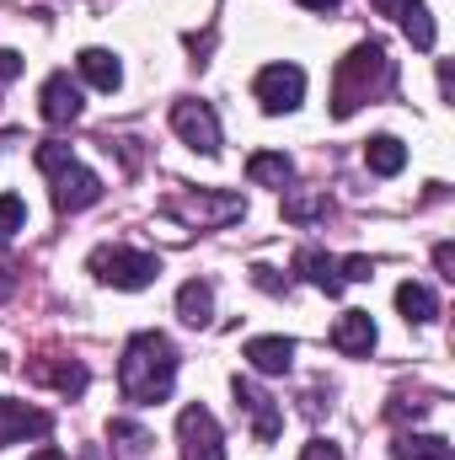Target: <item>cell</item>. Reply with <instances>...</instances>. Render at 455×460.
Here are the masks:
<instances>
[{"label":"cell","mask_w":455,"mask_h":460,"mask_svg":"<svg viewBox=\"0 0 455 460\" xmlns=\"http://www.w3.org/2000/svg\"><path fill=\"white\" fill-rule=\"evenodd\" d=\"M338 273H343V284H364V279H375V262L370 257H343Z\"/></svg>","instance_id":"d4e9b609"},{"label":"cell","mask_w":455,"mask_h":460,"mask_svg":"<svg viewBox=\"0 0 455 460\" xmlns=\"http://www.w3.org/2000/svg\"><path fill=\"white\" fill-rule=\"evenodd\" d=\"M166 215L183 220V226H193V230H210V226L241 220V215H246V199H241V193H210V188H199V193L166 199Z\"/></svg>","instance_id":"277c9868"},{"label":"cell","mask_w":455,"mask_h":460,"mask_svg":"<svg viewBox=\"0 0 455 460\" xmlns=\"http://www.w3.org/2000/svg\"><path fill=\"white\" fill-rule=\"evenodd\" d=\"M177 445H183V460H226V439H220V423L210 407H183L177 412Z\"/></svg>","instance_id":"8992f818"},{"label":"cell","mask_w":455,"mask_h":460,"mask_svg":"<svg viewBox=\"0 0 455 460\" xmlns=\"http://www.w3.org/2000/svg\"><path fill=\"white\" fill-rule=\"evenodd\" d=\"M38 108H43V118H49L54 128H70L76 118L86 113V102H81V86H76L65 70H54V75L43 81V92H38Z\"/></svg>","instance_id":"9c48e42d"},{"label":"cell","mask_w":455,"mask_h":460,"mask_svg":"<svg viewBox=\"0 0 455 460\" xmlns=\"http://www.w3.org/2000/svg\"><path fill=\"white\" fill-rule=\"evenodd\" d=\"M327 215V193H290L284 199V220L306 226V220H322Z\"/></svg>","instance_id":"7402d4cb"},{"label":"cell","mask_w":455,"mask_h":460,"mask_svg":"<svg viewBox=\"0 0 455 460\" xmlns=\"http://www.w3.org/2000/svg\"><path fill=\"white\" fill-rule=\"evenodd\" d=\"M391 460H455V450L440 434H402L391 445Z\"/></svg>","instance_id":"ffe728a7"},{"label":"cell","mask_w":455,"mask_h":460,"mask_svg":"<svg viewBox=\"0 0 455 460\" xmlns=\"http://www.w3.org/2000/svg\"><path fill=\"white\" fill-rule=\"evenodd\" d=\"M49 182H54V209H59V215H81V209H92V204L103 199V177H97V172H86L81 161L54 166V172H49Z\"/></svg>","instance_id":"52a82bcc"},{"label":"cell","mask_w":455,"mask_h":460,"mask_svg":"<svg viewBox=\"0 0 455 460\" xmlns=\"http://www.w3.org/2000/svg\"><path fill=\"white\" fill-rule=\"evenodd\" d=\"M172 128L183 134V145L188 150H199V155H220V118H215V108L210 102H177L172 108Z\"/></svg>","instance_id":"ba28073f"},{"label":"cell","mask_w":455,"mask_h":460,"mask_svg":"<svg viewBox=\"0 0 455 460\" xmlns=\"http://www.w3.org/2000/svg\"><path fill=\"white\" fill-rule=\"evenodd\" d=\"M16 75H22V54H16V49H0V86L16 81Z\"/></svg>","instance_id":"83f0119b"},{"label":"cell","mask_w":455,"mask_h":460,"mask_svg":"<svg viewBox=\"0 0 455 460\" xmlns=\"http://www.w3.org/2000/svg\"><path fill=\"white\" fill-rule=\"evenodd\" d=\"M246 358H252L257 375H290L295 343H290V338H252V343H246Z\"/></svg>","instance_id":"9a60e30c"},{"label":"cell","mask_w":455,"mask_h":460,"mask_svg":"<svg viewBox=\"0 0 455 460\" xmlns=\"http://www.w3.org/2000/svg\"><path fill=\"white\" fill-rule=\"evenodd\" d=\"M177 385V348L166 332H134L123 343V358H118V391L123 402L134 407H156L166 402Z\"/></svg>","instance_id":"6da1fadb"},{"label":"cell","mask_w":455,"mask_h":460,"mask_svg":"<svg viewBox=\"0 0 455 460\" xmlns=\"http://www.w3.org/2000/svg\"><path fill=\"white\" fill-rule=\"evenodd\" d=\"M76 70H81V81L97 86V92H118V86H123V65H118L113 49H81Z\"/></svg>","instance_id":"7c38bea8"},{"label":"cell","mask_w":455,"mask_h":460,"mask_svg":"<svg viewBox=\"0 0 455 460\" xmlns=\"http://www.w3.org/2000/svg\"><path fill=\"white\" fill-rule=\"evenodd\" d=\"M397 22H402V32H407V43H413V49H424V54L434 49V38H440V32H434V16H429V5H424V0H407V5L397 11Z\"/></svg>","instance_id":"44dd1931"},{"label":"cell","mask_w":455,"mask_h":460,"mask_svg":"<svg viewBox=\"0 0 455 460\" xmlns=\"http://www.w3.org/2000/svg\"><path fill=\"white\" fill-rule=\"evenodd\" d=\"M397 311H402L407 327H429V322L440 316V300H434L429 284H413V279H407V284L397 289Z\"/></svg>","instance_id":"2e32d148"},{"label":"cell","mask_w":455,"mask_h":460,"mask_svg":"<svg viewBox=\"0 0 455 460\" xmlns=\"http://www.w3.org/2000/svg\"><path fill=\"white\" fill-rule=\"evenodd\" d=\"M252 284H257V289H268V295H284V289H290V279H279V273H273V268H263V262L252 268Z\"/></svg>","instance_id":"484cf974"},{"label":"cell","mask_w":455,"mask_h":460,"mask_svg":"<svg viewBox=\"0 0 455 460\" xmlns=\"http://www.w3.org/2000/svg\"><path fill=\"white\" fill-rule=\"evenodd\" d=\"M22 434H49V412H32V407H16V402H0V450Z\"/></svg>","instance_id":"ac0fdd59"},{"label":"cell","mask_w":455,"mask_h":460,"mask_svg":"<svg viewBox=\"0 0 455 460\" xmlns=\"http://www.w3.org/2000/svg\"><path fill=\"white\" fill-rule=\"evenodd\" d=\"M22 226H27V204L16 193H0V241H11Z\"/></svg>","instance_id":"cb8c5ba5"},{"label":"cell","mask_w":455,"mask_h":460,"mask_svg":"<svg viewBox=\"0 0 455 460\" xmlns=\"http://www.w3.org/2000/svg\"><path fill=\"white\" fill-rule=\"evenodd\" d=\"M252 97L263 102V113H295L300 102H306V70L300 65H263L257 70V81H252Z\"/></svg>","instance_id":"5b68a950"},{"label":"cell","mask_w":455,"mask_h":460,"mask_svg":"<svg viewBox=\"0 0 455 460\" xmlns=\"http://www.w3.org/2000/svg\"><path fill=\"white\" fill-rule=\"evenodd\" d=\"M391 81H397V70H391V59H386L380 43H359V49H348V59L338 65V81H333V113L353 118L370 97L391 92Z\"/></svg>","instance_id":"7a4b0ae2"},{"label":"cell","mask_w":455,"mask_h":460,"mask_svg":"<svg viewBox=\"0 0 455 460\" xmlns=\"http://www.w3.org/2000/svg\"><path fill=\"white\" fill-rule=\"evenodd\" d=\"M370 5H375V11H380V16H397V11H402V5H407V0H370Z\"/></svg>","instance_id":"f546056e"},{"label":"cell","mask_w":455,"mask_h":460,"mask_svg":"<svg viewBox=\"0 0 455 460\" xmlns=\"http://www.w3.org/2000/svg\"><path fill=\"white\" fill-rule=\"evenodd\" d=\"M177 316H183L188 327H210V322H215V284L188 279V284L177 289Z\"/></svg>","instance_id":"5bb4252c"},{"label":"cell","mask_w":455,"mask_h":460,"mask_svg":"<svg viewBox=\"0 0 455 460\" xmlns=\"http://www.w3.org/2000/svg\"><path fill=\"white\" fill-rule=\"evenodd\" d=\"M333 348L348 353V358H370V348H375V322H370V311H343L338 327H333Z\"/></svg>","instance_id":"8fae6325"},{"label":"cell","mask_w":455,"mask_h":460,"mask_svg":"<svg viewBox=\"0 0 455 460\" xmlns=\"http://www.w3.org/2000/svg\"><path fill=\"white\" fill-rule=\"evenodd\" d=\"M434 268H440L445 279H455V246H451V241H440V246H434Z\"/></svg>","instance_id":"f1b7e54d"},{"label":"cell","mask_w":455,"mask_h":460,"mask_svg":"<svg viewBox=\"0 0 455 460\" xmlns=\"http://www.w3.org/2000/svg\"><path fill=\"white\" fill-rule=\"evenodd\" d=\"M27 460H65V456H59V450H54V445H43V450H38V456H27Z\"/></svg>","instance_id":"1f68e13d"},{"label":"cell","mask_w":455,"mask_h":460,"mask_svg":"<svg viewBox=\"0 0 455 460\" xmlns=\"http://www.w3.org/2000/svg\"><path fill=\"white\" fill-rule=\"evenodd\" d=\"M108 439H113L118 450H129V456H145V450H150V434H145L139 423H123V418L108 423Z\"/></svg>","instance_id":"603a6c76"},{"label":"cell","mask_w":455,"mask_h":460,"mask_svg":"<svg viewBox=\"0 0 455 460\" xmlns=\"http://www.w3.org/2000/svg\"><path fill=\"white\" fill-rule=\"evenodd\" d=\"M364 166H370L375 177H397V172L407 166V145H402L397 134H375V139L364 145Z\"/></svg>","instance_id":"e0dca14e"},{"label":"cell","mask_w":455,"mask_h":460,"mask_svg":"<svg viewBox=\"0 0 455 460\" xmlns=\"http://www.w3.org/2000/svg\"><path fill=\"white\" fill-rule=\"evenodd\" d=\"M86 268L113 284V289H150L161 279V257L156 252H134V246H97L86 257Z\"/></svg>","instance_id":"3957f363"},{"label":"cell","mask_w":455,"mask_h":460,"mask_svg":"<svg viewBox=\"0 0 455 460\" xmlns=\"http://www.w3.org/2000/svg\"><path fill=\"white\" fill-rule=\"evenodd\" d=\"M300 5H306V11H338L343 0H300Z\"/></svg>","instance_id":"4dcf8cb0"},{"label":"cell","mask_w":455,"mask_h":460,"mask_svg":"<svg viewBox=\"0 0 455 460\" xmlns=\"http://www.w3.org/2000/svg\"><path fill=\"white\" fill-rule=\"evenodd\" d=\"M300 460H343V450L333 445V439H311V445L300 450Z\"/></svg>","instance_id":"4316f807"},{"label":"cell","mask_w":455,"mask_h":460,"mask_svg":"<svg viewBox=\"0 0 455 460\" xmlns=\"http://www.w3.org/2000/svg\"><path fill=\"white\" fill-rule=\"evenodd\" d=\"M246 177H252L257 188H284V182L295 177V161H290L284 150H257V155L246 161Z\"/></svg>","instance_id":"d6986e66"},{"label":"cell","mask_w":455,"mask_h":460,"mask_svg":"<svg viewBox=\"0 0 455 460\" xmlns=\"http://www.w3.org/2000/svg\"><path fill=\"white\" fill-rule=\"evenodd\" d=\"M230 391H236V407H246L252 412V434H257V445H273L279 439V429H284V412L273 407V396H263L252 380H230Z\"/></svg>","instance_id":"30bf717a"},{"label":"cell","mask_w":455,"mask_h":460,"mask_svg":"<svg viewBox=\"0 0 455 460\" xmlns=\"http://www.w3.org/2000/svg\"><path fill=\"white\" fill-rule=\"evenodd\" d=\"M295 273H300L306 284H317V289H327V295H343L338 257H327V252H317V246H300V252H295Z\"/></svg>","instance_id":"4fadbf2b"}]
</instances>
